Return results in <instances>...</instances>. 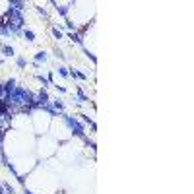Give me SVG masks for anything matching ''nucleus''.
I'll return each instance as SVG.
<instances>
[{"label":"nucleus","mask_w":194,"mask_h":194,"mask_svg":"<svg viewBox=\"0 0 194 194\" xmlns=\"http://www.w3.org/2000/svg\"><path fill=\"white\" fill-rule=\"evenodd\" d=\"M78 99H80V103H82V101H88V97H86V93H83L82 89H78Z\"/></svg>","instance_id":"nucleus-13"},{"label":"nucleus","mask_w":194,"mask_h":194,"mask_svg":"<svg viewBox=\"0 0 194 194\" xmlns=\"http://www.w3.org/2000/svg\"><path fill=\"white\" fill-rule=\"evenodd\" d=\"M37 80H39V82L43 83V86H47V83H49V80H47L45 76H41V74H37Z\"/></svg>","instance_id":"nucleus-15"},{"label":"nucleus","mask_w":194,"mask_h":194,"mask_svg":"<svg viewBox=\"0 0 194 194\" xmlns=\"http://www.w3.org/2000/svg\"><path fill=\"white\" fill-rule=\"evenodd\" d=\"M52 35H55L56 39H62V33H60V31H58L56 27H52Z\"/></svg>","instance_id":"nucleus-16"},{"label":"nucleus","mask_w":194,"mask_h":194,"mask_svg":"<svg viewBox=\"0 0 194 194\" xmlns=\"http://www.w3.org/2000/svg\"><path fill=\"white\" fill-rule=\"evenodd\" d=\"M68 37L72 39V41H74V43H78V45H82V37H80L78 33H74V31H72V33H70V35H68ZM82 47H83V45H82Z\"/></svg>","instance_id":"nucleus-8"},{"label":"nucleus","mask_w":194,"mask_h":194,"mask_svg":"<svg viewBox=\"0 0 194 194\" xmlns=\"http://www.w3.org/2000/svg\"><path fill=\"white\" fill-rule=\"evenodd\" d=\"M66 27H68L70 31H74V29H76V25H74V23H72V22H66Z\"/></svg>","instance_id":"nucleus-19"},{"label":"nucleus","mask_w":194,"mask_h":194,"mask_svg":"<svg viewBox=\"0 0 194 194\" xmlns=\"http://www.w3.org/2000/svg\"><path fill=\"white\" fill-rule=\"evenodd\" d=\"M0 51L4 52L6 56H12V55H14V49H12L10 45H2V47H0Z\"/></svg>","instance_id":"nucleus-4"},{"label":"nucleus","mask_w":194,"mask_h":194,"mask_svg":"<svg viewBox=\"0 0 194 194\" xmlns=\"http://www.w3.org/2000/svg\"><path fill=\"white\" fill-rule=\"evenodd\" d=\"M0 101H8V91H6V88L4 86H2V83H0Z\"/></svg>","instance_id":"nucleus-5"},{"label":"nucleus","mask_w":194,"mask_h":194,"mask_svg":"<svg viewBox=\"0 0 194 194\" xmlns=\"http://www.w3.org/2000/svg\"><path fill=\"white\" fill-rule=\"evenodd\" d=\"M2 140H4V128L0 126V149H2Z\"/></svg>","instance_id":"nucleus-17"},{"label":"nucleus","mask_w":194,"mask_h":194,"mask_svg":"<svg viewBox=\"0 0 194 194\" xmlns=\"http://www.w3.org/2000/svg\"><path fill=\"white\" fill-rule=\"evenodd\" d=\"M4 190H6V192H8V194H14V188H12V186H10V185H4Z\"/></svg>","instance_id":"nucleus-18"},{"label":"nucleus","mask_w":194,"mask_h":194,"mask_svg":"<svg viewBox=\"0 0 194 194\" xmlns=\"http://www.w3.org/2000/svg\"><path fill=\"white\" fill-rule=\"evenodd\" d=\"M37 12H39L41 16H47V10H45V8H37Z\"/></svg>","instance_id":"nucleus-20"},{"label":"nucleus","mask_w":194,"mask_h":194,"mask_svg":"<svg viewBox=\"0 0 194 194\" xmlns=\"http://www.w3.org/2000/svg\"><path fill=\"white\" fill-rule=\"evenodd\" d=\"M45 60H47V55H45V52H37V55H35V60H33V62H37V64H41V62H45Z\"/></svg>","instance_id":"nucleus-6"},{"label":"nucleus","mask_w":194,"mask_h":194,"mask_svg":"<svg viewBox=\"0 0 194 194\" xmlns=\"http://www.w3.org/2000/svg\"><path fill=\"white\" fill-rule=\"evenodd\" d=\"M4 88H6V91H8V93H10V91H14V89L18 88V86H16V80H14V78H12V80H8Z\"/></svg>","instance_id":"nucleus-3"},{"label":"nucleus","mask_w":194,"mask_h":194,"mask_svg":"<svg viewBox=\"0 0 194 194\" xmlns=\"http://www.w3.org/2000/svg\"><path fill=\"white\" fill-rule=\"evenodd\" d=\"M56 12H58L60 16H66V14H68V6H58V8H56Z\"/></svg>","instance_id":"nucleus-10"},{"label":"nucleus","mask_w":194,"mask_h":194,"mask_svg":"<svg viewBox=\"0 0 194 194\" xmlns=\"http://www.w3.org/2000/svg\"><path fill=\"white\" fill-rule=\"evenodd\" d=\"M52 103H55V111H56V109H58V111H62V109H64V105H62L58 99H56V101H52Z\"/></svg>","instance_id":"nucleus-14"},{"label":"nucleus","mask_w":194,"mask_h":194,"mask_svg":"<svg viewBox=\"0 0 194 194\" xmlns=\"http://www.w3.org/2000/svg\"><path fill=\"white\" fill-rule=\"evenodd\" d=\"M41 109H43V111H47V113H49V115H52V116H55V115H56V111H55V109H52V107H51V105H49V103H47V105H43V107H41Z\"/></svg>","instance_id":"nucleus-9"},{"label":"nucleus","mask_w":194,"mask_h":194,"mask_svg":"<svg viewBox=\"0 0 194 194\" xmlns=\"http://www.w3.org/2000/svg\"><path fill=\"white\" fill-rule=\"evenodd\" d=\"M23 37L27 39V41H35V33H33L31 29H25V31H23Z\"/></svg>","instance_id":"nucleus-7"},{"label":"nucleus","mask_w":194,"mask_h":194,"mask_svg":"<svg viewBox=\"0 0 194 194\" xmlns=\"http://www.w3.org/2000/svg\"><path fill=\"white\" fill-rule=\"evenodd\" d=\"M23 8H25V4H23V2H18V0H12V2H10V10H16V12H22Z\"/></svg>","instance_id":"nucleus-2"},{"label":"nucleus","mask_w":194,"mask_h":194,"mask_svg":"<svg viewBox=\"0 0 194 194\" xmlns=\"http://www.w3.org/2000/svg\"><path fill=\"white\" fill-rule=\"evenodd\" d=\"M16 64H18V68H25V64H27V62H25V58H22V56H19V58L16 60Z\"/></svg>","instance_id":"nucleus-12"},{"label":"nucleus","mask_w":194,"mask_h":194,"mask_svg":"<svg viewBox=\"0 0 194 194\" xmlns=\"http://www.w3.org/2000/svg\"><path fill=\"white\" fill-rule=\"evenodd\" d=\"M62 120H64L66 124H68L70 128H72V132H74L76 136H80V138H86V134H83V126L80 124V122H78L76 119H72L70 115H62Z\"/></svg>","instance_id":"nucleus-1"},{"label":"nucleus","mask_w":194,"mask_h":194,"mask_svg":"<svg viewBox=\"0 0 194 194\" xmlns=\"http://www.w3.org/2000/svg\"><path fill=\"white\" fill-rule=\"evenodd\" d=\"M58 74L62 76V78H68V68H64V66H60V68H58Z\"/></svg>","instance_id":"nucleus-11"}]
</instances>
